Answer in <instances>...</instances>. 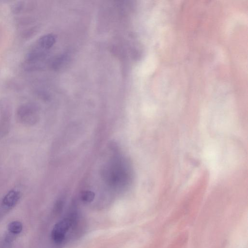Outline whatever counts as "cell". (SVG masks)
<instances>
[{
  "mask_svg": "<svg viewBox=\"0 0 248 248\" xmlns=\"http://www.w3.org/2000/svg\"><path fill=\"white\" fill-rule=\"evenodd\" d=\"M12 108L6 98L0 100V140L9 133L11 127Z\"/></svg>",
  "mask_w": 248,
  "mask_h": 248,
  "instance_id": "6da1fadb",
  "label": "cell"
},
{
  "mask_svg": "<svg viewBox=\"0 0 248 248\" xmlns=\"http://www.w3.org/2000/svg\"><path fill=\"white\" fill-rule=\"evenodd\" d=\"M16 117L20 123L27 126L35 124L39 119L37 108L31 104L21 106L17 109Z\"/></svg>",
  "mask_w": 248,
  "mask_h": 248,
  "instance_id": "7a4b0ae2",
  "label": "cell"
},
{
  "mask_svg": "<svg viewBox=\"0 0 248 248\" xmlns=\"http://www.w3.org/2000/svg\"><path fill=\"white\" fill-rule=\"evenodd\" d=\"M72 223L71 219L66 218L59 221L54 225L51 231V236L55 243L60 244L64 240L65 234Z\"/></svg>",
  "mask_w": 248,
  "mask_h": 248,
  "instance_id": "3957f363",
  "label": "cell"
},
{
  "mask_svg": "<svg viewBox=\"0 0 248 248\" xmlns=\"http://www.w3.org/2000/svg\"><path fill=\"white\" fill-rule=\"evenodd\" d=\"M20 197L21 194L19 191L11 190L3 198L2 205L6 208H12L17 203Z\"/></svg>",
  "mask_w": 248,
  "mask_h": 248,
  "instance_id": "277c9868",
  "label": "cell"
},
{
  "mask_svg": "<svg viewBox=\"0 0 248 248\" xmlns=\"http://www.w3.org/2000/svg\"><path fill=\"white\" fill-rule=\"evenodd\" d=\"M22 224L18 221H14L10 222L7 226L8 231L13 234H18L22 230Z\"/></svg>",
  "mask_w": 248,
  "mask_h": 248,
  "instance_id": "5b68a950",
  "label": "cell"
},
{
  "mask_svg": "<svg viewBox=\"0 0 248 248\" xmlns=\"http://www.w3.org/2000/svg\"><path fill=\"white\" fill-rule=\"evenodd\" d=\"M94 197L93 193L91 191H86L84 192L81 196L82 201L86 202H91L93 200Z\"/></svg>",
  "mask_w": 248,
  "mask_h": 248,
  "instance_id": "8992f818",
  "label": "cell"
}]
</instances>
